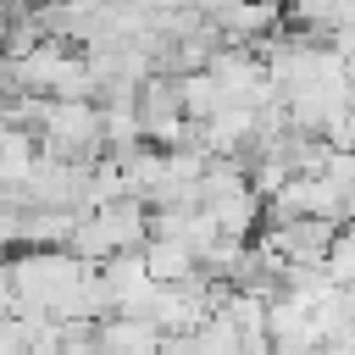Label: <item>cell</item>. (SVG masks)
Wrapping results in <instances>:
<instances>
[{
	"label": "cell",
	"mask_w": 355,
	"mask_h": 355,
	"mask_svg": "<svg viewBox=\"0 0 355 355\" xmlns=\"http://www.w3.org/2000/svg\"><path fill=\"white\" fill-rule=\"evenodd\" d=\"M11 316V277H6V261H0V322Z\"/></svg>",
	"instance_id": "9"
},
{
	"label": "cell",
	"mask_w": 355,
	"mask_h": 355,
	"mask_svg": "<svg viewBox=\"0 0 355 355\" xmlns=\"http://www.w3.org/2000/svg\"><path fill=\"white\" fill-rule=\"evenodd\" d=\"M322 277H327L333 288H349V277H355V244H349V227H338V239L327 244V255H322Z\"/></svg>",
	"instance_id": "7"
},
{
	"label": "cell",
	"mask_w": 355,
	"mask_h": 355,
	"mask_svg": "<svg viewBox=\"0 0 355 355\" xmlns=\"http://www.w3.org/2000/svg\"><path fill=\"white\" fill-rule=\"evenodd\" d=\"M0 355H28V338H22V322L17 316L0 322Z\"/></svg>",
	"instance_id": "8"
},
{
	"label": "cell",
	"mask_w": 355,
	"mask_h": 355,
	"mask_svg": "<svg viewBox=\"0 0 355 355\" xmlns=\"http://www.w3.org/2000/svg\"><path fill=\"white\" fill-rule=\"evenodd\" d=\"M11 277V316H44V322H83V283L89 266L67 250H17L6 261Z\"/></svg>",
	"instance_id": "1"
},
{
	"label": "cell",
	"mask_w": 355,
	"mask_h": 355,
	"mask_svg": "<svg viewBox=\"0 0 355 355\" xmlns=\"http://www.w3.org/2000/svg\"><path fill=\"white\" fill-rule=\"evenodd\" d=\"M161 333L139 316H105L94 322V355H155Z\"/></svg>",
	"instance_id": "4"
},
{
	"label": "cell",
	"mask_w": 355,
	"mask_h": 355,
	"mask_svg": "<svg viewBox=\"0 0 355 355\" xmlns=\"http://www.w3.org/2000/svg\"><path fill=\"white\" fill-rule=\"evenodd\" d=\"M33 161H39L33 133H22V128H6V122H0V200H17V194H22V183H28Z\"/></svg>",
	"instance_id": "5"
},
{
	"label": "cell",
	"mask_w": 355,
	"mask_h": 355,
	"mask_svg": "<svg viewBox=\"0 0 355 355\" xmlns=\"http://www.w3.org/2000/svg\"><path fill=\"white\" fill-rule=\"evenodd\" d=\"M139 261H144L150 283H183V277L200 272L194 255H189L183 244H172V239H144V244H139Z\"/></svg>",
	"instance_id": "6"
},
{
	"label": "cell",
	"mask_w": 355,
	"mask_h": 355,
	"mask_svg": "<svg viewBox=\"0 0 355 355\" xmlns=\"http://www.w3.org/2000/svg\"><path fill=\"white\" fill-rule=\"evenodd\" d=\"M144 222H150V211L122 194V200H111V205H100V211H83V216L72 222L67 255L83 261V266H105L111 255H139Z\"/></svg>",
	"instance_id": "2"
},
{
	"label": "cell",
	"mask_w": 355,
	"mask_h": 355,
	"mask_svg": "<svg viewBox=\"0 0 355 355\" xmlns=\"http://www.w3.org/2000/svg\"><path fill=\"white\" fill-rule=\"evenodd\" d=\"M33 144L39 155L55 161H100V111L94 100H44L39 122H33Z\"/></svg>",
	"instance_id": "3"
}]
</instances>
